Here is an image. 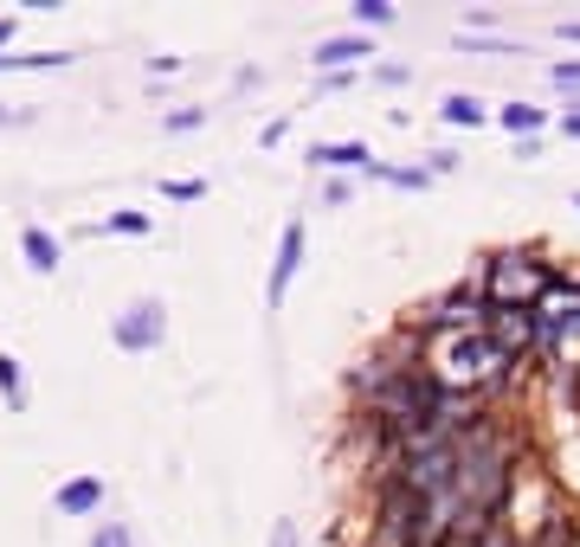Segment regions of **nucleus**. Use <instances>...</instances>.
<instances>
[{"mask_svg":"<svg viewBox=\"0 0 580 547\" xmlns=\"http://www.w3.org/2000/svg\"><path fill=\"white\" fill-rule=\"evenodd\" d=\"M561 39H568V45H580V20H561Z\"/></svg>","mask_w":580,"mask_h":547,"instance_id":"28","label":"nucleus"},{"mask_svg":"<svg viewBox=\"0 0 580 547\" xmlns=\"http://www.w3.org/2000/svg\"><path fill=\"white\" fill-rule=\"evenodd\" d=\"M200 123H207V109H193V104H181V109H168V116H161V129H168V136H188V129H200Z\"/></svg>","mask_w":580,"mask_h":547,"instance_id":"18","label":"nucleus"},{"mask_svg":"<svg viewBox=\"0 0 580 547\" xmlns=\"http://www.w3.org/2000/svg\"><path fill=\"white\" fill-rule=\"evenodd\" d=\"M491 123H497V129H509V136L523 143V136H536L541 123H548V109L523 104V97H509V104H503V109H491Z\"/></svg>","mask_w":580,"mask_h":547,"instance_id":"10","label":"nucleus"},{"mask_svg":"<svg viewBox=\"0 0 580 547\" xmlns=\"http://www.w3.org/2000/svg\"><path fill=\"white\" fill-rule=\"evenodd\" d=\"M375 84H387V91H400V84H413V72H407V65H375Z\"/></svg>","mask_w":580,"mask_h":547,"instance_id":"23","label":"nucleus"},{"mask_svg":"<svg viewBox=\"0 0 580 547\" xmlns=\"http://www.w3.org/2000/svg\"><path fill=\"white\" fill-rule=\"evenodd\" d=\"M477 547H529V535H523L516 522H503L497 535H484V541H477Z\"/></svg>","mask_w":580,"mask_h":547,"instance_id":"20","label":"nucleus"},{"mask_svg":"<svg viewBox=\"0 0 580 547\" xmlns=\"http://www.w3.org/2000/svg\"><path fill=\"white\" fill-rule=\"evenodd\" d=\"M548 77H555V91H568V97H574V91H580V59H555Z\"/></svg>","mask_w":580,"mask_h":547,"instance_id":"19","label":"nucleus"},{"mask_svg":"<svg viewBox=\"0 0 580 547\" xmlns=\"http://www.w3.org/2000/svg\"><path fill=\"white\" fill-rule=\"evenodd\" d=\"M323 200H329V207H348V200H355V187H348L342 175H329V181H323Z\"/></svg>","mask_w":580,"mask_h":547,"instance_id":"22","label":"nucleus"},{"mask_svg":"<svg viewBox=\"0 0 580 547\" xmlns=\"http://www.w3.org/2000/svg\"><path fill=\"white\" fill-rule=\"evenodd\" d=\"M477 291L491 309H536V296L561 277V264L548 257V245H497L477 257Z\"/></svg>","mask_w":580,"mask_h":547,"instance_id":"2","label":"nucleus"},{"mask_svg":"<svg viewBox=\"0 0 580 547\" xmlns=\"http://www.w3.org/2000/svg\"><path fill=\"white\" fill-rule=\"evenodd\" d=\"M439 116L452 123V129H477L491 109H484V97H471V91H445V104H439Z\"/></svg>","mask_w":580,"mask_h":547,"instance_id":"12","label":"nucleus"},{"mask_svg":"<svg viewBox=\"0 0 580 547\" xmlns=\"http://www.w3.org/2000/svg\"><path fill=\"white\" fill-rule=\"evenodd\" d=\"M0 400H7V412H27V406H33V393H27V374H20V361H13V355H0Z\"/></svg>","mask_w":580,"mask_h":547,"instance_id":"14","label":"nucleus"},{"mask_svg":"<svg viewBox=\"0 0 580 547\" xmlns=\"http://www.w3.org/2000/svg\"><path fill=\"white\" fill-rule=\"evenodd\" d=\"M271 547H297V528H291V522H277V541Z\"/></svg>","mask_w":580,"mask_h":547,"instance_id":"27","label":"nucleus"},{"mask_svg":"<svg viewBox=\"0 0 580 547\" xmlns=\"http://www.w3.org/2000/svg\"><path fill=\"white\" fill-rule=\"evenodd\" d=\"M375 59V39L368 33H336V39H316V52H309V65L323 77H336V72H355V65H368Z\"/></svg>","mask_w":580,"mask_h":547,"instance_id":"7","label":"nucleus"},{"mask_svg":"<svg viewBox=\"0 0 580 547\" xmlns=\"http://www.w3.org/2000/svg\"><path fill=\"white\" fill-rule=\"evenodd\" d=\"M368 175H375V181H387V187H407V193H420V187L432 181V175H425V168H387V161H375V168H368Z\"/></svg>","mask_w":580,"mask_h":547,"instance_id":"16","label":"nucleus"},{"mask_svg":"<svg viewBox=\"0 0 580 547\" xmlns=\"http://www.w3.org/2000/svg\"><path fill=\"white\" fill-rule=\"evenodd\" d=\"M309 168H329V175H348V168H375V148L368 143H309Z\"/></svg>","mask_w":580,"mask_h":547,"instance_id":"8","label":"nucleus"},{"mask_svg":"<svg viewBox=\"0 0 580 547\" xmlns=\"http://www.w3.org/2000/svg\"><path fill=\"white\" fill-rule=\"evenodd\" d=\"M91 547H129V528H123V522H104V528L91 535Z\"/></svg>","mask_w":580,"mask_h":547,"instance_id":"21","label":"nucleus"},{"mask_svg":"<svg viewBox=\"0 0 580 547\" xmlns=\"http://www.w3.org/2000/svg\"><path fill=\"white\" fill-rule=\"evenodd\" d=\"M161 193H168V200H200L207 181H161Z\"/></svg>","mask_w":580,"mask_h":547,"instance_id":"24","label":"nucleus"},{"mask_svg":"<svg viewBox=\"0 0 580 547\" xmlns=\"http://www.w3.org/2000/svg\"><path fill=\"white\" fill-rule=\"evenodd\" d=\"M484 335H491V341H497L503 355H509V367H516V374H523V367L536 361V341H541L536 309H491Z\"/></svg>","mask_w":580,"mask_h":547,"instance_id":"5","label":"nucleus"},{"mask_svg":"<svg viewBox=\"0 0 580 547\" xmlns=\"http://www.w3.org/2000/svg\"><path fill=\"white\" fill-rule=\"evenodd\" d=\"M348 20H355V33H381V27L400 20V7H393V0H355V7H348Z\"/></svg>","mask_w":580,"mask_h":547,"instance_id":"13","label":"nucleus"},{"mask_svg":"<svg viewBox=\"0 0 580 547\" xmlns=\"http://www.w3.org/2000/svg\"><path fill=\"white\" fill-rule=\"evenodd\" d=\"M574 213H580V193H574Z\"/></svg>","mask_w":580,"mask_h":547,"instance_id":"29","label":"nucleus"},{"mask_svg":"<svg viewBox=\"0 0 580 547\" xmlns=\"http://www.w3.org/2000/svg\"><path fill=\"white\" fill-rule=\"evenodd\" d=\"M361 547H375V541H361Z\"/></svg>","mask_w":580,"mask_h":547,"instance_id":"30","label":"nucleus"},{"mask_svg":"<svg viewBox=\"0 0 580 547\" xmlns=\"http://www.w3.org/2000/svg\"><path fill=\"white\" fill-rule=\"evenodd\" d=\"M97 232H116V239H149L155 219H149V213H129V207H123V213H104V225H97Z\"/></svg>","mask_w":580,"mask_h":547,"instance_id":"15","label":"nucleus"},{"mask_svg":"<svg viewBox=\"0 0 580 547\" xmlns=\"http://www.w3.org/2000/svg\"><path fill=\"white\" fill-rule=\"evenodd\" d=\"M39 65H65V52H7L0 72H39Z\"/></svg>","mask_w":580,"mask_h":547,"instance_id":"17","label":"nucleus"},{"mask_svg":"<svg viewBox=\"0 0 580 547\" xmlns=\"http://www.w3.org/2000/svg\"><path fill=\"white\" fill-rule=\"evenodd\" d=\"M407 323L420 328V341H439V335H484L491 303H484V291H477V277H464V284H452V291H439L420 316H407Z\"/></svg>","mask_w":580,"mask_h":547,"instance_id":"3","label":"nucleus"},{"mask_svg":"<svg viewBox=\"0 0 580 547\" xmlns=\"http://www.w3.org/2000/svg\"><path fill=\"white\" fill-rule=\"evenodd\" d=\"M304 219H291L284 232H277V264H271V284H265V303L271 309H284V296H291V284H297V271H304Z\"/></svg>","mask_w":580,"mask_h":547,"instance_id":"6","label":"nucleus"},{"mask_svg":"<svg viewBox=\"0 0 580 547\" xmlns=\"http://www.w3.org/2000/svg\"><path fill=\"white\" fill-rule=\"evenodd\" d=\"M458 168V155L452 148H439V155H425V175H452Z\"/></svg>","mask_w":580,"mask_h":547,"instance_id":"26","label":"nucleus"},{"mask_svg":"<svg viewBox=\"0 0 580 547\" xmlns=\"http://www.w3.org/2000/svg\"><path fill=\"white\" fill-rule=\"evenodd\" d=\"M20 252H27V264H33V271H45V277H52V271H59V257H65V245H59L45 225H27V232H20Z\"/></svg>","mask_w":580,"mask_h":547,"instance_id":"11","label":"nucleus"},{"mask_svg":"<svg viewBox=\"0 0 580 547\" xmlns=\"http://www.w3.org/2000/svg\"><path fill=\"white\" fill-rule=\"evenodd\" d=\"M555 129H561L568 143H580V104H568V109H561V116H555Z\"/></svg>","mask_w":580,"mask_h":547,"instance_id":"25","label":"nucleus"},{"mask_svg":"<svg viewBox=\"0 0 580 547\" xmlns=\"http://www.w3.org/2000/svg\"><path fill=\"white\" fill-rule=\"evenodd\" d=\"M425 367H432L439 387L477 393V400H491V406L516 387V367H509V355H503L491 335H439V341H425Z\"/></svg>","mask_w":580,"mask_h":547,"instance_id":"1","label":"nucleus"},{"mask_svg":"<svg viewBox=\"0 0 580 547\" xmlns=\"http://www.w3.org/2000/svg\"><path fill=\"white\" fill-rule=\"evenodd\" d=\"M59 515H97L104 509V476H72V483H59Z\"/></svg>","mask_w":580,"mask_h":547,"instance_id":"9","label":"nucleus"},{"mask_svg":"<svg viewBox=\"0 0 580 547\" xmlns=\"http://www.w3.org/2000/svg\"><path fill=\"white\" fill-rule=\"evenodd\" d=\"M110 335H116L123 355H149V348H161V335H168V309H161V296H136V303L110 323Z\"/></svg>","mask_w":580,"mask_h":547,"instance_id":"4","label":"nucleus"}]
</instances>
